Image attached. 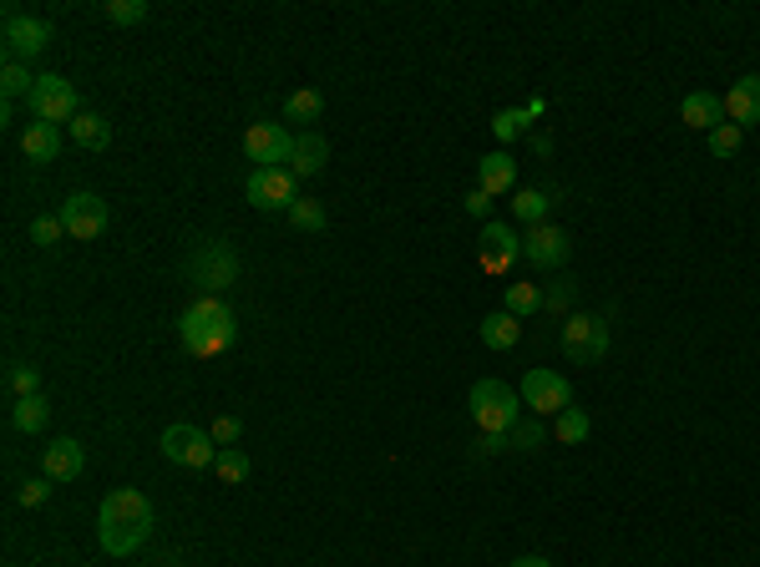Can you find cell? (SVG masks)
Instances as JSON below:
<instances>
[{"instance_id": "obj_3", "label": "cell", "mask_w": 760, "mask_h": 567, "mask_svg": "<svg viewBox=\"0 0 760 567\" xmlns=\"http://www.w3.org/2000/svg\"><path fill=\"white\" fill-rule=\"evenodd\" d=\"M471 406V421H477V431L482 436H507L512 426L523 421L517 410H523V395L512 391V385H502V380H477L467 395Z\"/></svg>"}, {"instance_id": "obj_26", "label": "cell", "mask_w": 760, "mask_h": 567, "mask_svg": "<svg viewBox=\"0 0 760 567\" xmlns=\"http://www.w3.org/2000/svg\"><path fill=\"white\" fill-rule=\"evenodd\" d=\"M5 391L15 395V400H26V395H41V370L26 360H11L5 365Z\"/></svg>"}, {"instance_id": "obj_22", "label": "cell", "mask_w": 760, "mask_h": 567, "mask_svg": "<svg viewBox=\"0 0 760 567\" xmlns=\"http://www.w3.org/2000/svg\"><path fill=\"white\" fill-rule=\"evenodd\" d=\"M548 208H553V198L542 188H517L512 193V219L527 223V229H542L548 223Z\"/></svg>"}, {"instance_id": "obj_32", "label": "cell", "mask_w": 760, "mask_h": 567, "mask_svg": "<svg viewBox=\"0 0 760 567\" xmlns=\"http://www.w3.org/2000/svg\"><path fill=\"white\" fill-rule=\"evenodd\" d=\"M507 441L517 446V452H538L542 441H548V426H542V416H532V421H517L507 431Z\"/></svg>"}, {"instance_id": "obj_39", "label": "cell", "mask_w": 760, "mask_h": 567, "mask_svg": "<svg viewBox=\"0 0 760 567\" xmlns=\"http://www.w3.org/2000/svg\"><path fill=\"white\" fill-rule=\"evenodd\" d=\"M523 127H527V116H523V112H498V122H492V132H498L502 143H512V137H517Z\"/></svg>"}, {"instance_id": "obj_34", "label": "cell", "mask_w": 760, "mask_h": 567, "mask_svg": "<svg viewBox=\"0 0 760 567\" xmlns=\"http://www.w3.org/2000/svg\"><path fill=\"white\" fill-rule=\"evenodd\" d=\"M102 15L112 26H137V21H147V0H107Z\"/></svg>"}, {"instance_id": "obj_18", "label": "cell", "mask_w": 760, "mask_h": 567, "mask_svg": "<svg viewBox=\"0 0 760 567\" xmlns=\"http://www.w3.org/2000/svg\"><path fill=\"white\" fill-rule=\"evenodd\" d=\"M324 162H330V143H324L315 127L294 132V158H290V173L294 177H320Z\"/></svg>"}, {"instance_id": "obj_14", "label": "cell", "mask_w": 760, "mask_h": 567, "mask_svg": "<svg viewBox=\"0 0 760 567\" xmlns=\"http://www.w3.org/2000/svg\"><path fill=\"white\" fill-rule=\"evenodd\" d=\"M482 269L487 274H507L512 263H517V254H523V238H517V229L512 223H487L482 229Z\"/></svg>"}, {"instance_id": "obj_21", "label": "cell", "mask_w": 760, "mask_h": 567, "mask_svg": "<svg viewBox=\"0 0 760 567\" xmlns=\"http://www.w3.org/2000/svg\"><path fill=\"white\" fill-rule=\"evenodd\" d=\"M477 335H482L487 349H517V340H523V320L507 315V309H498V315H487V320L477 324Z\"/></svg>"}, {"instance_id": "obj_29", "label": "cell", "mask_w": 760, "mask_h": 567, "mask_svg": "<svg viewBox=\"0 0 760 567\" xmlns=\"http://www.w3.org/2000/svg\"><path fill=\"white\" fill-rule=\"evenodd\" d=\"M0 91H5V107H11L15 97H30V91H36V76H30V66H21V61H5V72H0Z\"/></svg>"}, {"instance_id": "obj_36", "label": "cell", "mask_w": 760, "mask_h": 567, "mask_svg": "<svg viewBox=\"0 0 760 567\" xmlns=\"http://www.w3.org/2000/svg\"><path fill=\"white\" fill-rule=\"evenodd\" d=\"M61 233H66V229H61L57 213H41V219H30V244H36V248H57V244H61Z\"/></svg>"}, {"instance_id": "obj_35", "label": "cell", "mask_w": 760, "mask_h": 567, "mask_svg": "<svg viewBox=\"0 0 760 567\" xmlns=\"http://www.w3.org/2000/svg\"><path fill=\"white\" fill-rule=\"evenodd\" d=\"M573 294H578V284H573V279H557L553 289H542V309L568 320V315H573Z\"/></svg>"}, {"instance_id": "obj_37", "label": "cell", "mask_w": 760, "mask_h": 567, "mask_svg": "<svg viewBox=\"0 0 760 567\" xmlns=\"http://www.w3.org/2000/svg\"><path fill=\"white\" fill-rule=\"evenodd\" d=\"M51 486H57L51 477H26L21 492H15V502H21V507H46V502H51Z\"/></svg>"}, {"instance_id": "obj_23", "label": "cell", "mask_w": 760, "mask_h": 567, "mask_svg": "<svg viewBox=\"0 0 760 567\" xmlns=\"http://www.w3.org/2000/svg\"><path fill=\"white\" fill-rule=\"evenodd\" d=\"M72 143L87 147V152H102V147H112V122L97 116V112H82L72 122Z\"/></svg>"}, {"instance_id": "obj_15", "label": "cell", "mask_w": 760, "mask_h": 567, "mask_svg": "<svg viewBox=\"0 0 760 567\" xmlns=\"http://www.w3.org/2000/svg\"><path fill=\"white\" fill-rule=\"evenodd\" d=\"M82 471H87V452H82V441L61 436V441H51V446H46L41 477H51V481H76Z\"/></svg>"}, {"instance_id": "obj_40", "label": "cell", "mask_w": 760, "mask_h": 567, "mask_svg": "<svg viewBox=\"0 0 760 567\" xmlns=\"http://www.w3.org/2000/svg\"><path fill=\"white\" fill-rule=\"evenodd\" d=\"M467 213H471V219H487V213H492V193L471 188V193H467Z\"/></svg>"}, {"instance_id": "obj_27", "label": "cell", "mask_w": 760, "mask_h": 567, "mask_svg": "<svg viewBox=\"0 0 760 567\" xmlns=\"http://www.w3.org/2000/svg\"><path fill=\"white\" fill-rule=\"evenodd\" d=\"M320 112H324V97L315 87H299L284 102V122H320Z\"/></svg>"}, {"instance_id": "obj_41", "label": "cell", "mask_w": 760, "mask_h": 567, "mask_svg": "<svg viewBox=\"0 0 760 567\" xmlns=\"http://www.w3.org/2000/svg\"><path fill=\"white\" fill-rule=\"evenodd\" d=\"M512 567H553V563H548V557H538V553H532V557H517V563H512Z\"/></svg>"}, {"instance_id": "obj_5", "label": "cell", "mask_w": 760, "mask_h": 567, "mask_svg": "<svg viewBox=\"0 0 760 567\" xmlns=\"http://www.w3.org/2000/svg\"><path fill=\"white\" fill-rule=\"evenodd\" d=\"M158 446H162V456H168V461L188 466V471H204V466L219 461V441L208 436V431H198V426H188V421L168 426Z\"/></svg>"}, {"instance_id": "obj_11", "label": "cell", "mask_w": 760, "mask_h": 567, "mask_svg": "<svg viewBox=\"0 0 760 567\" xmlns=\"http://www.w3.org/2000/svg\"><path fill=\"white\" fill-rule=\"evenodd\" d=\"M57 219L72 238H102L107 223H112V213H107V204L97 198V193H72V198L57 208Z\"/></svg>"}, {"instance_id": "obj_38", "label": "cell", "mask_w": 760, "mask_h": 567, "mask_svg": "<svg viewBox=\"0 0 760 567\" xmlns=\"http://www.w3.org/2000/svg\"><path fill=\"white\" fill-rule=\"evenodd\" d=\"M208 436L219 441V452H229V446H238V436H244V421H238V416H219V421L208 426Z\"/></svg>"}, {"instance_id": "obj_12", "label": "cell", "mask_w": 760, "mask_h": 567, "mask_svg": "<svg viewBox=\"0 0 760 567\" xmlns=\"http://www.w3.org/2000/svg\"><path fill=\"white\" fill-rule=\"evenodd\" d=\"M244 198H249L254 208H263V213H269V208H284V213H290V204L299 198V193H294V173L290 168H254L249 183H244Z\"/></svg>"}, {"instance_id": "obj_10", "label": "cell", "mask_w": 760, "mask_h": 567, "mask_svg": "<svg viewBox=\"0 0 760 567\" xmlns=\"http://www.w3.org/2000/svg\"><path fill=\"white\" fill-rule=\"evenodd\" d=\"M523 406L532 416H563L573 406V385L557 370H527L523 375Z\"/></svg>"}, {"instance_id": "obj_13", "label": "cell", "mask_w": 760, "mask_h": 567, "mask_svg": "<svg viewBox=\"0 0 760 567\" xmlns=\"http://www.w3.org/2000/svg\"><path fill=\"white\" fill-rule=\"evenodd\" d=\"M568 254H573V244H568V233H563V229H553V223L527 229L523 259L532 263V269H563V263H568Z\"/></svg>"}, {"instance_id": "obj_24", "label": "cell", "mask_w": 760, "mask_h": 567, "mask_svg": "<svg viewBox=\"0 0 760 567\" xmlns=\"http://www.w3.org/2000/svg\"><path fill=\"white\" fill-rule=\"evenodd\" d=\"M46 421H51V406H46L41 395H26V400H15L11 406V431H21V436L46 431Z\"/></svg>"}, {"instance_id": "obj_19", "label": "cell", "mask_w": 760, "mask_h": 567, "mask_svg": "<svg viewBox=\"0 0 760 567\" xmlns=\"http://www.w3.org/2000/svg\"><path fill=\"white\" fill-rule=\"evenodd\" d=\"M477 188L492 193V198L517 193V162H512L507 152H487V158L477 162Z\"/></svg>"}, {"instance_id": "obj_17", "label": "cell", "mask_w": 760, "mask_h": 567, "mask_svg": "<svg viewBox=\"0 0 760 567\" xmlns=\"http://www.w3.org/2000/svg\"><path fill=\"white\" fill-rule=\"evenodd\" d=\"M679 122L710 137L725 122V97H715V91H689L685 102H679Z\"/></svg>"}, {"instance_id": "obj_4", "label": "cell", "mask_w": 760, "mask_h": 567, "mask_svg": "<svg viewBox=\"0 0 760 567\" xmlns=\"http://www.w3.org/2000/svg\"><path fill=\"white\" fill-rule=\"evenodd\" d=\"M188 279L219 299V289H229V284L238 279V254L223 244V238H208V244H198L188 254Z\"/></svg>"}, {"instance_id": "obj_9", "label": "cell", "mask_w": 760, "mask_h": 567, "mask_svg": "<svg viewBox=\"0 0 760 567\" xmlns=\"http://www.w3.org/2000/svg\"><path fill=\"white\" fill-rule=\"evenodd\" d=\"M244 158H249L254 168H290L294 132L284 127V122H254V127L244 132Z\"/></svg>"}, {"instance_id": "obj_2", "label": "cell", "mask_w": 760, "mask_h": 567, "mask_svg": "<svg viewBox=\"0 0 760 567\" xmlns=\"http://www.w3.org/2000/svg\"><path fill=\"white\" fill-rule=\"evenodd\" d=\"M177 340H183V349H188V355H198V360H213V355H223V349L238 340L234 309L223 305V299H213V294L193 299V305L177 315Z\"/></svg>"}, {"instance_id": "obj_31", "label": "cell", "mask_w": 760, "mask_h": 567, "mask_svg": "<svg viewBox=\"0 0 760 567\" xmlns=\"http://www.w3.org/2000/svg\"><path fill=\"white\" fill-rule=\"evenodd\" d=\"M290 223L299 233H320L324 229V208L315 204V198H294V204H290Z\"/></svg>"}, {"instance_id": "obj_8", "label": "cell", "mask_w": 760, "mask_h": 567, "mask_svg": "<svg viewBox=\"0 0 760 567\" xmlns=\"http://www.w3.org/2000/svg\"><path fill=\"white\" fill-rule=\"evenodd\" d=\"M26 102L36 122H57V127L82 116V97H76V87L66 76H36V91H30Z\"/></svg>"}, {"instance_id": "obj_16", "label": "cell", "mask_w": 760, "mask_h": 567, "mask_svg": "<svg viewBox=\"0 0 760 567\" xmlns=\"http://www.w3.org/2000/svg\"><path fill=\"white\" fill-rule=\"evenodd\" d=\"M725 122H735V127L746 132L760 122V76H740L731 91H725Z\"/></svg>"}, {"instance_id": "obj_30", "label": "cell", "mask_w": 760, "mask_h": 567, "mask_svg": "<svg viewBox=\"0 0 760 567\" xmlns=\"http://www.w3.org/2000/svg\"><path fill=\"white\" fill-rule=\"evenodd\" d=\"M213 471H219L223 486H244V481H249V456L238 452V446H229V452H219Z\"/></svg>"}, {"instance_id": "obj_20", "label": "cell", "mask_w": 760, "mask_h": 567, "mask_svg": "<svg viewBox=\"0 0 760 567\" xmlns=\"http://www.w3.org/2000/svg\"><path fill=\"white\" fill-rule=\"evenodd\" d=\"M61 147H66V137H61L57 122H30V127L21 132V152H26L30 162H57Z\"/></svg>"}, {"instance_id": "obj_33", "label": "cell", "mask_w": 760, "mask_h": 567, "mask_svg": "<svg viewBox=\"0 0 760 567\" xmlns=\"http://www.w3.org/2000/svg\"><path fill=\"white\" fill-rule=\"evenodd\" d=\"M704 143H710V152H715V158H735V152H740V143H746V132L735 127V122H720V127L710 132Z\"/></svg>"}, {"instance_id": "obj_6", "label": "cell", "mask_w": 760, "mask_h": 567, "mask_svg": "<svg viewBox=\"0 0 760 567\" xmlns=\"http://www.w3.org/2000/svg\"><path fill=\"white\" fill-rule=\"evenodd\" d=\"M557 345H563V355H568L573 365H599L603 355H609V324H603L599 315H568Z\"/></svg>"}, {"instance_id": "obj_28", "label": "cell", "mask_w": 760, "mask_h": 567, "mask_svg": "<svg viewBox=\"0 0 760 567\" xmlns=\"http://www.w3.org/2000/svg\"><path fill=\"white\" fill-rule=\"evenodd\" d=\"M507 315H517V320H527V315H538L542 309V289L538 284H527V279H517V284H507Z\"/></svg>"}, {"instance_id": "obj_7", "label": "cell", "mask_w": 760, "mask_h": 567, "mask_svg": "<svg viewBox=\"0 0 760 567\" xmlns=\"http://www.w3.org/2000/svg\"><path fill=\"white\" fill-rule=\"evenodd\" d=\"M0 41H5V61H36L51 46V26H46L41 15H26V11H5V30H0Z\"/></svg>"}, {"instance_id": "obj_1", "label": "cell", "mask_w": 760, "mask_h": 567, "mask_svg": "<svg viewBox=\"0 0 760 567\" xmlns=\"http://www.w3.org/2000/svg\"><path fill=\"white\" fill-rule=\"evenodd\" d=\"M147 538H152V502L137 486L107 492L102 507H97V542H102V553L132 557Z\"/></svg>"}, {"instance_id": "obj_25", "label": "cell", "mask_w": 760, "mask_h": 567, "mask_svg": "<svg viewBox=\"0 0 760 567\" xmlns=\"http://www.w3.org/2000/svg\"><path fill=\"white\" fill-rule=\"evenodd\" d=\"M588 431H593V421H588V410H578V406H568L563 416H553V436H557V446H584Z\"/></svg>"}]
</instances>
